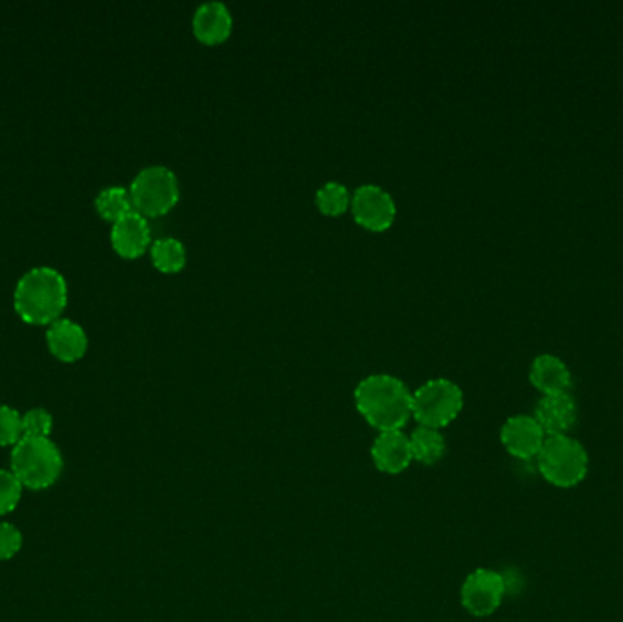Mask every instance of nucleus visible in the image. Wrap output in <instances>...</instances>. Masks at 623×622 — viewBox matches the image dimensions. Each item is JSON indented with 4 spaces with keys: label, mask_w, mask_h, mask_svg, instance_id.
<instances>
[{
    "label": "nucleus",
    "mask_w": 623,
    "mask_h": 622,
    "mask_svg": "<svg viewBox=\"0 0 623 622\" xmlns=\"http://www.w3.org/2000/svg\"><path fill=\"white\" fill-rule=\"evenodd\" d=\"M129 198L135 212L147 220L169 214L179 201V182L174 170L163 164L142 169L132 182Z\"/></svg>",
    "instance_id": "423d86ee"
},
{
    "label": "nucleus",
    "mask_w": 623,
    "mask_h": 622,
    "mask_svg": "<svg viewBox=\"0 0 623 622\" xmlns=\"http://www.w3.org/2000/svg\"><path fill=\"white\" fill-rule=\"evenodd\" d=\"M191 28L202 45L214 46L225 42L234 28L230 10L223 2L210 0L197 8L191 18Z\"/></svg>",
    "instance_id": "ddd939ff"
},
{
    "label": "nucleus",
    "mask_w": 623,
    "mask_h": 622,
    "mask_svg": "<svg viewBox=\"0 0 623 622\" xmlns=\"http://www.w3.org/2000/svg\"><path fill=\"white\" fill-rule=\"evenodd\" d=\"M112 247L121 258H141L152 244V233L145 215L132 210L129 214L115 221L112 226Z\"/></svg>",
    "instance_id": "9d476101"
},
{
    "label": "nucleus",
    "mask_w": 623,
    "mask_h": 622,
    "mask_svg": "<svg viewBox=\"0 0 623 622\" xmlns=\"http://www.w3.org/2000/svg\"><path fill=\"white\" fill-rule=\"evenodd\" d=\"M46 341L51 354L64 363H74L88 351V336L79 323L61 318L51 323L46 333Z\"/></svg>",
    "instance_id": "4468645a"
},
{
    "label": "nucleus",
    "mask_w": 623,
    "mask_h": 622,
    "mask_svg": "<svg viewBox=\"0 0 623 622\" xmlns=\"http://www.w3.org/2000/svg\"><path fill=\"white\" fill-rule=\"evenodd\" d=\"M463 403L460 385L447 378L428 380L412 393V419L423 427L444 430L460 416Z\"/></svg>",
    "instance_id": "39448f33"
},
{
    "label": "nucleus",
    "mask_w": 623,
    "mask_h": 622,
    "mask_svg": "<svg viewBox=\"0 0 623 622\" xmlns=\"http://www.w3.org/2000/svg\"><path fill=\"white\" fill-rule=\"evenodd\" d=\"M507 581L501 573L487 568H477L469 573L461 586V606L471 615L489 617L500 610L506 599Z\"/></svg>",
    "instance_id": "0eeeda50"
},
{
    "label": "nucleus",
    "mask_w": 623,
    "mask_h": 622,
    "mask_svg": "<svg viewBox=\"0 0 623 622\" xmlns=\"http://www.w3.org/2000/svg\"><path fill=\"white\" fill-rule=\"evenodd\" d=\"M352 198H350L349 188L341 183H325L315 194V204L325 215H341L350 209Z\"/></svg>",
    "instance_id": "6ab92c4d"
},
{
    "label": "nucleus",
    "mask_w": 623,
    "mask_h": 622,
    "mask_svg": "<svg viewBox=\"0 0 623 622\" xmlns=\"http://www.w3.org/2000/svg\"><path fill=\"white\" fill-rule=\"evenodd\" d=\"M23 414L0 403V446H17L23 440Z\"/></svg>",
    "instance_id": "aec40b11"
},
{
    "label": "nucleus",
    "mask_w": 623,
    "mask_h": 622,
    "mask_svg": "<svg viewBox=\"0 0 623 622\" xmlns=\"http://www.w3.org/2000/svg\"><path fill=\"white\" fill-rule=\"evenodd\" d=\"M23 548V533L10 522H0V560H10Z\"/></svg>",
    "instance_id": "5701e85b"
},
{
    "label": "nucleus",
    "mask_w": 623,
    "mask_h": 622,
    "mask_svg": "<svg viewBox=\"0 0 623 622\" xmlns=\"http://www.w3.org/2000/svg\"><path fill=\"white\" fill-rule=\"evenodd\" d=\"M539 475L550 486L571 489L585 481L589 473V452L573 436H547L538 455Z\"/></svg>",
    "instance_id": "7ed1b4c3"
},
{
    "label": "nucleus",
    "mask_w": 623,
    "mask_h": 622,
    "mask_svg": "<svg viewBox=\"0 0 623 622\" xmlns=\"http://www.w3.org/2000/svg\"><path fill=\"white\" fill-rule=\"evenodd\" d=\"M500 440L506 451L514 459L533 460L538 459L547 435L534 416L516 414L501 425Z\"/></svg>",
    "instance_id": "1a4fd4ad"
},
{
    "label": "nucleus",
    "mask_w": 623,
    "mask_h": 622,
    "mask_svg": "<svg viewBox=\"0 0 623 622\" xmlns=\"http://www.w3.org/2000/svg\"><path fill=\"white\" fill-rule=\"evenodd\" d=\"M67 306V283L51 266H35L18 279L13 307L29 325H48L61 320Z\"/></svg>",
    "instance_id": "f03ea898"
},
{
    "label": "nucleus",
    "mask_w": 623,
    "mask_h": 622,
    "mask_svg": "<svg viewBox=\"0 0 623 622\" xmlns=\"http://www.w3.org/2000/svg\"><path fill=\"white\" fill-rule=\"evenodd\" d=\"M24 486L13 471L0 470V517L12 513L23 498Z\"/></svg>",
    "instance_id": "412c9836"
},
{
    "label": "nucleus",
    "mask_w": 623,
    "mask_h": 622,
    "mask_svg": "<svg viewBox=\"0 0 623 622\" xmlns=\"http://www.w3.org/2000/svg\"><path fill=\"white\" fill-rule=\"evenodd\" d=\"M152 263L158 271L164 274H175L183 271L186 265L185 245L179 239L161 238L152 244Z\"/></svg>",
    "instance_id": "f3484780"
},
{
    "label": "nucleus",
    "mask_w": 623,
    "mask_h": 622,
    "mask_svg": "<svg viewBox=\"0 0 623 622\" xmlns=\"http://www.w3.org/2000/svg\"><path fill=\"white\" fill-rule=\"evenodd\" d=\"M528 378L544 396L562 395L573 387V374L569 371L568 363L555 354H539L534 358Z\"/></svg>",
    "instance_id": "2eb2a0df"
},
{
    "label": "nucleus",
    "mask_w": 623,
    "mask_h": 622,
    "mask_svg": "<svg viewBox=\"0 0 623 622\" xmlns=\"http://www.w3.org/2000/svg\"><path fill=\"white\" fill-rule=\"evenodd\" d=\"M64 460L61 449L50 438H28L13 447L12 471L21 484L34 492L48 489L61 476Z\"/></svg>",
    "instance_id": "20e7f679"
},
{
    "label": "nucleus",
    "mask_w": 623,
    "mask_h": 622,
    "mask_svg": "<svg viewBox=\"0 0 623 622\" xmlns=\"http://www.w3.org/2000/svg\"><path fill=\"white\" fill-rule=\"evenodd\" d=\"M96 209L97 212L101 214V217H104L107 221H112V223L129 214V212L134 210V204H132L128 188H104L96 198Z\"/></svg>",
    "instance_id": "a211bd4d"
},
{
    "label": "nucleus",
    "mask_w": 623,
    "mask_h": 622,
    "mask_svg": "<svg viewBox=\"0 0 623 622\" xmlns=\"http://www.w3.org/2000/svg\"><path fill=\"white\" fill-rule=\"evenodd\" d=\"M372 462L385 475H399L412 464L409 436L403 431L379 433L371 449Z\"/></svg>",
    "instance_id": "f8f14e48"
},
{
    "label": "nucleus",
    "mask_w": 623,
    "mask_h": 622,
    "mask_svg": "<svg viewBox=\"0 0 623 622\" xmlns=\"http://www.w3.org/2000/svg\"><path fill=\"white\" fill-rule=\"evenodd\" d=\"M409 441L412 460L418 464L436 465L447 451V441L439 430H431L423 425L415 427L414 433L409 436Z\"/></svg>",
    "instance_id": "dca6fc26"
},
{
    "label": "nucleus",
    "mask_w": 623,
    "mask_h": 622,
    "mask_svg": "<svg viewBox=\"0 0 623 622\" xmlns=\"http://www.w3.org/2000/svg\"><path fill=\"white\" fill-rule=\"evenodd\" d=\"M356 408L379 433L401 431L412 419V393L393 374H371L354 390Z\"/></svg>",
    "instance_id": "f257e3e1"
},
{
    "label": "nucleus",
    "mask_w": 623,
    "mask_h": 622,
    "mask_svg": "<svg viewBox=\"0 0 623 622\" xmlns=\"http://www.w3.org/2000/svg\"><path fill=\"white\" fill-rule=\"evenodd\" d=\"M51 430H53V416L46 409H29L28 413L23 414L24 436L50 438Z\"/></svg>",
    "instance_id": "4be33fe9"
},
{
    "label": "nucleus",
    "mask_w": 623,
    "mask_h": 622,
    "mask_svg": "<svg viewBox=\"0 0 623 622\" xmlns=\"http://www.w3.org/2000/svg\"><path fill=\"white\" fill-rule=\"evenodd\" d=\"M533 416L538 420L545 435H569L578 420V406L571 393L541 396Z\"/></svg>",
    "instance_id": "9b49d317"
},
{
    "label": "nucleus",
    "mask_w": 623,
    "mask_h": 622,
    "mask_svg": "<svg viewBox=\"0 0 623 622\" xmlns=\"http://www.w3.org/2000/svg\"><path fill=\"white\" fill-rule=\"evenodd\" d=\"M350 209L356 223L372 233H385L396 220L393 196L377 185H361L352 196Z\"/></svg>",
    "instance_id": "6e6552de"
}]
</instances>
